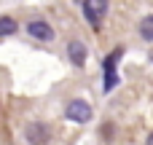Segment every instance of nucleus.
<instances>
[{"instance_id":"1","label":"nucleus","mask_w":153,"mask_h":145,"mask_svg":"<svg viewBox=\"0 0 153 145\" xmlns=\"http://www.w3.org/2000/svg\"><path fill=\"white\" fill-rule=\"evenodd\" d=\"M65 116L70 121H75V124H89L91 116H94V110H91V105L86 100H70L67 108H65Z\"/></svg>"},{"instance_id":"2","label":"nucleus","mask_w":153,"mask_h":145,"mask_svg":"<svg viewBox=\"0 0 153 145\" xmlns=\"http://www.w3.org/2000/svg\"><path fill=\"white\" fill-rule=\"evenodd\" d=\"M24 137H27L30 145H46L48 137H51V132H48V126H46L43 121H32V124H27Z\"/></svg>"},{"instance_id":"3","label":"nucleus","mask_w":153,"mask_h":145,"mask_svg":"<svg viewBox=\"0 0 153 145\" xmlns=\"http://www.w3.org/2000/svg\"><path fill=\"white\" fill-rule=\"evenodd\" d=\"M81 8H83V13H86V19H89V24H94V27H97V24L102 22V16L108 13V8H110V3H102V0H100V3H83Z\"/></svg>"},{"instance_id":"4","label":"nucleus","mask_w":153,"mask_h":145,"mask_svg":"<svg viewBox=\"0 0 153 145\" xmlns=\"http://www.w3.org/2000/svg\"><path fill=\"white\" fill-rule=\"evenodd\" d=\"M27 32H30L35 40H51V38H54L51 24H48V22H43V19H32V22L27 24Z\"/></svg>"},{"instance_id":"5","label":"nucleus","mask_w":153,"mask_h":145,"mask_svg":"<svg viewBox=\"0 0 153 145\" xmlns=\"http://www.w3.org/2000/svg\"><path fill=\"white\" fill-rule=\"evenodd\" d=\"M86 54H89V51H86V46H83L81 40H70V43H67V59H70L75 67H83V65H86Z\"/></svg>"},{"instance_id":"6","label":"nucleus","mask_w":153,"mask_h":145,"mask_svg":"<svg viewBox=\"0 0 153 145\" xmlns=\"http://www.w3.org/2000/svg\"><path fill=\"white\" fill-rule=\"evenodd\" d=\"M140 38L148 40V43H153V13H148V16L140 22Z\"/></svg>"},{"instance_id":"7","label":"nucleus","mask_w":153,"mask_h":145,"mask_svg":"<svg viewBox=\"0 0 153 145\" xmlns=\"http://www.w3.org/2000/svg\"><path fill=\"white\" fill-rule=\"evenodd\" d=\"M19 27H16V22L11 19V16H0V38L3 35H13Z\"/></svg>"},{"instance_id":"8","label":"nucleus","mask_w":153,"mask_h":145,"mask_svg":"<svg viewBox=\"0 0 153 145\" xmlns=\"http://www.w3.org/2000/svg\"><path fill=\"white\" fill-rule=\"evenodd\" d=\"M145 145H153V132L148 135V143H145Z\"/></svg>"}]
</instances>
